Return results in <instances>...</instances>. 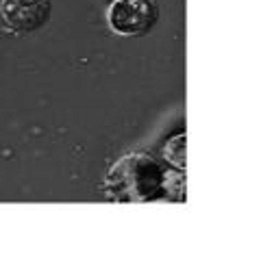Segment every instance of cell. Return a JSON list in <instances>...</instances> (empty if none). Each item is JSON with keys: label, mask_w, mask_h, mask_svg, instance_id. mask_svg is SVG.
Masks as SVG:
<instances>
[{"label": "cell", "mask_w": 261, "mask_h": 254, "mask_svg": "<svg viewBox=\"0 0 261 254\" xmlns=\"http://www.w3.org/2000/svg\"><path fill=\"white\" fill-rule=\"evenodd\" d=\"M154 0H113L109 7V24L120 35H144L157 22Z\"/></svg>", "instance_id": "obj_1"}, {"label": "cell", "mask_w": 261, "mask_h": 254, "mask_svg": "<svg viewBox=\"0 0 261 254\" xmlns=\"http://www.w3.org/2000/svg\"><path fill=\"white\" fill-rule=\"evenodd\" d=\"M3 18L15 33H31L50 18V0H3Z\"/></svg>", "instance_id": "obj_2"}]
</instances>
